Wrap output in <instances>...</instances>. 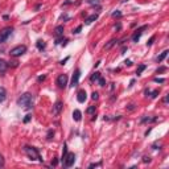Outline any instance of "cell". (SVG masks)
I'll list each match as a JSON object with an SVG mask.
<instances>
[{
    "label": "cell",
    "mask_w": 169,
    "mask_h": 169,
    "mask_svg": "<svg viewBox=\"0 0 169 169\" xmlns=\"http://www.w3.org/2000/svg\"><path fill=\"white\" fill-rule=\"evenodd\" d=\"M153 40H155V36H152V37H151V40H149V42H148V46H151V45H152V42H153Z\"/></svg>",
    "instance_id": "83f0119b"
},
{
    "label": "cell",
    "mask_w": 169,
    "mask_h": 169,
    "mask_svg": "<svg viewBox=\"0 0 169 169\" xmlns=\"http://www.w3.org/2000/svg\"><path fill=\"white\" fill-rule=\"evenodd\" d=\"M168 50H165V52H163V53H161V54L160 55H158V57L157 58H156V61H157V62L158 63H160V62H163V61H164V58H165L166 57V55H168Z\"/></svg>",
    "instance_id": "4fadbf2b"
},
{
    "label": "cell",
    "mask_w": 169,
    "mask_h": 169,
    "mask_svg": "<svg viewBox=\"0 0 169 169\" xmlns=\"http://www.w3.org/2000/svg\"><path fill=\"white\" fill-rule=\"evenodd\" d=\"M62 107H63V104H62V102H55L54 103V106H53V115H60V112H61V110H62Z\"/></svg>",
    "instance_id": "9c48e42d"
},
{
    "label": "cell",
    "mask_w": 169,
    "mask_h": 169,
    "mask_svg": "<svg viewBox=\"0 0 169 169\" xmlns=\"http://www.w3.org/2000/svg\"><path fill=\"white\" fill-rule=\"evenodd\" d=\"M163 71H165V67H160L157 70V73H163Z\"/></svg>",
    "instance_id": "4dcf8cb0"
},
{
    "label": "cell",
    "mask_w": 169,
    "mask_h": 169,
    "mask_svg": "<svg viewBox=\"0 0 169 169\" xmlns=\"http://www.w3.org/2000/svg\"><path fill=\"white\" fill-rule=\"evenodd\" d=\"M144 29H147V25H144V26H141V28L137 29V31L132 34V41H133V42L139 41V38H140V36H141V33H143V31H144Z\"/></svg>",
    "instance_id": "ba28073f"
},
{
    "label": "cell",
    "mask_w": 169,
    "mask_h": 169,
    "mask_svg": "<svg viewBox=\"0 0 169 169\" xmlns=\"http://www.w3.org/2000/svg\"><path fill=\"white\" fill-rule=\"evenodd\" d=\"M57 84L60 89H65L66 84H67V75L66 74H60L57 78Z\"/></svg>",
    "instance_id": "8992f818"
},
{
    "label": "cell",
    "mask_w": 169,
    "mask_h": 169,
    "mask_svg": "<svg viewBox=\"0 0 169 169\" xmlns=\"http://www.w3.org/2000/svg\"><path fill=\"white\" fill-rule=\"evenodd\" d=\"M91 98H92V99H94V100H97L98 99V92H92V94H91Z\"/></svg>",
    "instance_id": "cb8c5ba5"
},
{
    "label": "cell",
    "mask_w": 169,
    "mask_h": 169,
    "mask_svg": "<svg viewBox=\"0 0 169 169\" xmlns=\"http://www.w3.org/2000/svg\"><path fill=\"white\" fill-rule=\"evenodd\" d=\"M81 116H82L81 111H79V110H74V112H73V119H74V120L79 121V120H81Z\"/></svg>",
    "instance_id": "7c38bea8"
},
{
    "label": "cell",
    "mask_w": 169,
    "mask_h": 169,
    "mask_svg": "<svg viewBox=\"0 0 169 169\" xmlns=\"http://www.w3.org/2000/svg\"><path fill=\"white\" fill-rule=\"evenodd\" d=\"M99 77H100L99 73H94V75L91 77V82H97L98 79H99Z\"/></svg>",
    "instance_id": "ffe728a7"
},
{
    "label": "cell",
    "mask_w": 169,
    "mask_h": 169,
    "mask_svg": "<svg viewBox=\"0 0 169 169\" xmlns=\"http://www.w3.org/2000/svg\"><path fill=\"white\" fill-rule=\"evenodd\" d=\"M62 161H63V165H65L66 168H70V166L74 164V161H75V155H74V153H67Z\"/></svg>",
    "instance_id": "5b68a950"
},
{
    "label": "cell",
    "mask_w": 169,
    "mask_h": 169,
    "mask_svg": "<svg viewBox=\"0 0 169 169\" xmlns=\"http://www.w3.org/2000/svg\"><path fill=\"white\" fill-rule=\"evenodd\" d=\"M86 98H87V94H86V91H84V90H81V91H78L77 99H78L79 103H83L84 100H86Z\"/></svg>",
    "instance_id": "30bf717a"
},
{
    "label": "cell",
    "mask_w": 169,
    "mask_h": 169,
    "mask_svg": "<svg viewBox=\"0 0 169 169\" xmlns=\"http://www.w3.org/2000/svg\"><path fill=\"white\" fill-rule=\"evenodd\" d=\"M99 165H100V163H97V164H90L89 168H94V166H99Z\"/></svg>",
    "instance_id": "484cf974"
},
{
    "label": "cell",
    "mask_w": 169,
    "mask_h": 169,
    "mask_svg": "<svg viewBox=\"0 0 169 169\" xmlns=\"http://www.w3.org/2000/svg\"><path fill=\"white\" fill-rule=\"evenodd\" d=\"M81 28H82V26H78V28H77L75 31H74V33H79V31H81Z\"/></svg>",
    "instance_id": "d6a6232c"
},
{
    "label": "cell",
    "mask_w": 169,
    "mask_h": 169,
    "mask_svg": "<svg viewBox=\"0 0 169 169\" xmlns=\"http://www.w3.org/2000/svg\"><path fill=\"white\" fill-rule=\"evenodd\" d=\"M4 166V157H3V155L0 153V168H3Z\"/></svg>",
    "instance_id": "603a6c76"
},
{
    "label": "cell",
    "mask_w": 169,
    "mask_h": 169,
    "mask_svg": "<svg viewBox=\"0 0 169 169\" xmlns=\"http://www.w3.org/2000/svg\"><path fill=\"white\" fill-rule=\"evenodd\" d=\"M55 34H57V36H62L63 34V26L62 25H58L57 28H55Z\"/></svg>",
    "instance_id": "e0dca14e"
},
{
    "label": "cell",
    "mask_w": 169,
    "mask_h": 169,
    "mask_svg": "<svg viewBox=\"0 0 169 169\" xmlns=\"http://www.w3.org/2000/svg\"><path fill=\"white\" fill-rule=\"evenodd\" d=\"M52 135H54V132H53V131L48 132V139H52Z\"/></svg>",
    "instance_id": "4316f807"
},
{
    "label": "cell",
    "mask_w": 169,
    "mask_h": 169,
    "mask_svg": "<svg viewBox=\"0 0 169 169\" xmlns=\"http://www.w3.org/2000/svg\"><path fill=\"white\" fill-rule=\"evenodd\" d=\"M112 16H114V17H120L121 13H120V12H114V13H112Z\"/></svg>",
    "instance_id": "d4e9b609"
},
{
    "label": "cell",
    "mask_w": 169,
    "mask_h": 169,
    "mask_svg": "<svg viewBox=\"0 0 169 169\" xmlns=\"http://www.w3.org/2000/svg\"><path fill=\"white\" fill-rule=\"evenodd\" d=\"M157 94H158V91L156 90V91H153V92H152V95H151V97H152V98H156V97H157Z\"/></svg>",
    "instance_id": "f1b7e54d"
},
{
    "label": "cell",
    "mask_w": 169,
    "mask_h": 169,
    "mask_svg": "<svg viewBox=\"0 0 169 169\" xmlns=\"http://www.w3.org/2000/svg\"><path fill=\"white\" fill-rule=\"evenodd\" d=\"M33 103H34V97L32 94H29V92H25V94H23L20 98L17 99V104L21 106V107L24 108H31L33 107Z\"/></svg>",
    "instance_id": "6da1fadb"
},
{
    "label": "cell",
    "mask_w": 169,
    "mask_h": 169,
    "mask_svg": "<svg viewBox=\"0 0 169 169\" xmlns=\"http://www.w3.org/2000/svg\"><path fill=\"white\" fill-rule=\"evenodd\" d=\"M98 82H99V86H106V81H104V79H103L102 78V77H99V79H98Z\"/></svg>",
    "instance_id": "44dd1931"
},
{
    "label": "cell",
    "mask_w": 169,
    "mask_h": 169,
    "mask_svg": "<svg viewBox=\"0 0 169 169\" xmlns=\"http://www.w3.org/2000/svg\"><path fill=\"white\" fill-rule=\"evenodd\" d=\"M44 79H45V75H42V77H38V82L44 81Z\"/></svg>",
    "instance_id": "836d02e7"
},
{
    "label": "cell",
    "mask_w": 169,
    "mask_h": 169,
    "mask_svg": "<svg viewBox=\"0 0 169 169\" xmlns=\"http://www.w3.org/2000/svg\"><path fill=\"white\" fill-rule=\"evenodd\" d=\"M145 67H147V66H145V65H140L139 67H137V70H136V74H137V75H140V74L143 73V70H144Z\"/></svg>",
    "instance_id": "d6986e66"
},
{
    "label": "cell",
    "mask_w": 169,
    "mask_h": 169,
    "mask_svg": "<svg viewBox=\"0 0 169 169\" xmlns=\"http://www.w3.org/2000/svg\"><path fill=\"white\" fill-rule=\"evenodd\" d=\"M25 153L28 155V157L31 158V160L42 161V158H41V156H40L38 151H37V148H34V147H25Z\"/></svg>",
    "instance_id": "7a4b0ae2"
},
{
    "label": "cell",
    "mask_w": 169,
    "mask_h": 169,
    "mask_svg": "<svg viewBox=\"0 0 169 169\" xmlns=\"http://www.w3.org/2000/svg\"><path fill=\"white\" fill-rule=\"evenodd\" d=\"M5 97H7V91H5L4 87H0V102H3V100L5 99Z\"/></svg>",
    "instance_id": "9a60e30c"
},
{
    "label": "cell",
    "mask_w": 169,
    "mask_h": 169,
    "mask_svg": "<svg viewBox=\"0 0 169 169\" xmlns=\"http://www.w3.org/2000/svg\"><path fill=\"white\" fill-rule=\"evenodd\" d=\"M29 119H31V115H26V118L24 119V121H25V123H26V121H29Z\"/></svg>",
    "instance_id": "1f68e13d"
},
{
    "label": "cell",
    "mask_w": 169,
    "mask_h": 169,
    "mask_svg": "<svg viewBox=\"0 0 169 169\" xmlns=\"http://www.w3.org/2000/svg\"><path fill=\"white\" fill-rule=\"evenodd\" d=\"M25 52H26V46H25V45H18V46L11 49L9 53H11V55H12V57H20V55H23Z\"/></svg>",
    "instance_id": "277c9868"
},
{
    "label": "cell",
    "mask_w": 169,
    "mask_h": 169,
    "mask_svg": "<svg viewBox=\"0 0 169 169\" xmlns=\"http://www.w3.org/2000/svg\"><path fill=\"white\" fill-rule=\"evenodd\" d=\"M155 82H160V83H163L164 79L163 78H155Z\"/></svg>",
    "instance_id": "f546056e"
},
{
    "label": "cell",
    "mask_w": 169,
    "mask_h": 169,
    "mask_svg": "<svg viewBox=\"0 0 169 169\" xmlns=\"http://www.w3.org/2000/svg\"><path fill=\"white\" fill-rule=\"evenodd\" d=\"M7 67H8V63L5 62L4 60L0 58V74H4L7 71Z\"/></svg>",
    "instance_id": "8fae6325"
},
{
    "label": "cell",
    "mask_w": 169,
    "mask_h": 169,
    "mask_svg": "<svg viewBox=\"0 0 169 169\" xmlns=\"http://www.w3.org/2000/svg\"><path fill=\"white\" fill-rule=\"evenodd\" d=\"M79 77H81V71H79V69H77V70L74 71V74H73V78H71V84H70L71 87H75L77 84H78Z\"/></svg>",
    "instance_id": "52a82bcc"
},
{
    "label": "cell",
    "mask_w": 169,
    "mask_h": 169,
    "mask_svg": "<svg viewBox=\"0 0 169 169\" xmlns=\"http://www.w3.org/2000/svg\"><path fill=\"white\" fill-rule=\"evenodd\" d=\"M98 18V15H91V16H89V17L86 18V24H91L92 21H95Z\"/></svg>",
    "instance_id": "2e32d148"
},
{
    "label": "cell",
    "mask_w": 169,
    "mask_h": 169,
    "mask_svg": "<svg viewBox=\"0 0 169 169\" xmlns=\"http://www.w3.org/2000/svg\"><path fill=\"white\" fill-rule=\"evenodd\" d=\"M94 111H95V106H91V107L87 108L86 112H87V114H91V112H94Z\"/></svg>",
    "instance_id": "7402d4cb"
},
{
    "label": "cell",
    "mask_w": 169,
    "mask_h": 169,
    "mask_svg": "<svg viewBox=\"0 0 169 169\" xmlns=\"http://www.w3.org/2000/svg\"><path fill=\"white\" fill-rule=\"evenodd\" d=\"M116 42H118V40L112 38V40H111V41H110V42H108V44H107V45H104V49H106V50L111 49V48H112V46H114V45H115V44H116Z\"/></svg>",
    "instance_id": "5bb4252c"
},
{
    "label": "cell",
    "mask_w": 169,
    "mask_h": 169,
    "mask_svg": "<svg viewBox=\"0 0 169 169\" xmlns=\"http://www.w3.org/2000/svg\"><path fill=\"white\" fill-rule=\"evenodd\" d=\"M37 48H38L40 50H41V49H45V42L41 41V40H38V41H37Z\"/></svg>",
    "instance_id": "ac0fdd59"
},
{
    "label": "cell",
    "mask_w": 169,
    "mask_h": 169,
    "mask_svg": "<svg viewBox=\"0 0 169 169\" xmlns=\"http://www.w3.org/2000/svg\"><path fill=\"white\" fill-rule=\"evenodd\" d=\"M12 32H13V28H11V26H7V28L1 29V31H0V44L7 41L8 37L12 34Z\"/></svg>",
    "instance_id": "3957f363"
}]
</instances>
